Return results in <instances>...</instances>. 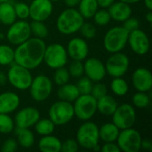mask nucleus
<instances>
[{
	"instance_id": "1",
	"label": "nucleus",
	"mask_w": 152,
	"mask_h": 152,
	"mask_svg": "<svg viewBox=\"0 0 152 152\" xmlns=\"http://www.w3.org/2000/svg\"><path fill=\"white\" fill-rule=\"evenodd\" d=\"M45 43L38 37H29L25 42L17 45L14 50V63L29 70L37 69L44 60Z\"/></svg>"
},
{
	"instance_id": "2",
	"label": "nucleus",
	"mask_w": 152,
	"mask_h": 152,
	"mask_svg": "<svg viewBox=\"0 0 152 152\" xmlns=\"http://www.w3.org/2000/svg\"><path fill=\"white\" fill-rule=\"evenodd\" d=\"M85 19L78 10L69 7L62 11L56 20V28L63 35L69 36L77 32L84 23Z\"/></svg>"
},
{
	"instance_id": "3",
	"label": "nucleus",
	"mask_w": 152,
	"mask_h": 152,
	"mask_svg": "<svg viewBox=\"0 0 152 152\" xmlns=\"http://www.w3.org/2000/svg\"><path fill=\"white\" fill-rule=\"evenodd\" d=\"M129 32L123 26H115L110 28L103 37L104 49L110 53L121 52L127 44Z\"/></svg>"
},
{
	"instance_id": "4",
	"label": "nucleus",
	"mask_w": 152,
	"mask_h": 152,
	"mask_svg": "<svg viewBox=\"0 0 152 152\" xmlns=\"http://www.w3.org/2000/svg\"><path fill=\"white\" fill-rule=\"evenodd\" d=\"M77 142L78 145L86 150H93V148L99 144V127L92 121H84L77 131Z\"/></svg>"
},
{
	"instance_id": "5",
	"label": "nucleus",
	"mask_w": 152,
	"mask_h": 152,
	"mask_svg": "<svg viewBox=\"0 0 152 152\" xmlns=\"http://www.w3.org/2000/svg\"><path fill=\"white\" fill-rule=\"evenodd\" d=\"M48 117L55 126H64L68 124L75 117L72 102L61 100L55 102L49 108Z\"/></svg>"
},
{
	"instance_id": "6",
	"label": "nucleus",
	"mask_w": 152,
	"mask_h": 152,
	"mask_svg": "<svg viewBox=\"0 0 152 152\" xmlns=\"http://www.w3.org/2000/svg\"><path fill=\"white\" fill-rule=\"evenodd\" d=\"M73 109L77 119L90 120L97 112V100L91 94H80L74 102Z\"/></svg>"
},
{
	"instance_id": "7",
	"label": "nucleus",
	"mask_w": 152,
	"mask_h": 152,
	"mask_svg": "<svg viewBox=\"0 0 152 152\" xmlns=\"http://www.w3.org/2000/svg\"><path fill=\"white\" fill-rule=\"evenodd\" d=\"M6 75L10 85L20 91L28 90L33 79L30 70L17 63L11 64Z\"/></svg>"
},
{
	"instance_id": "8",
	"label": "nucleus",
	"mask_w": 152,
	"mask_h": 152,
	"mask_svg": "<svg viewBox=\"0 0 152 152\" xmlns=\"http://www.w3.org/2000/svg\"><path fill=\"white\" fill-rule=\"evenodd\" d=\"M46 66L52 69L65 67L68 62V53L66 48L59 43H53L45 46L44 60Z\"/></svg>"
},
{
	"instance_id": "9",
	"label": "nucleus",
	"mask_w": 152,
	"mask_h": 152,
	"mask_svg": "<svg viewBox=\"0 0 152 152\" xmlns=\"http://www.w3.org/2000/svg\"><path fill=\"white\" fill-rule=\"evenodd\" d=\"M141 134L134 128L130 127L119 131L117 144L120 151L124 152H138L141 150Z\"/></svg>"
},
{
	"instance_id": "10",
	"label": "nucleus",
	"mask_w": 152,
	"mask_h": 152,
	"mask_svg": "<svg viewBox=\"0 0 152 152\" xmlns=\"http://www.w3.org/2000/svg\"><path fill=\"white\" fill-rule=\"evenodd\" d=\"M111 117L112 123L119 130L133 127L136 122V111L129 103L118 105Z\"/></svg>"
},
{
	"instance_id": "11",
	"label": "nucleus",
	"mask_w": 152,
	"mask_h": 152,
	"mask_svg": "<svg viewBox=\"0 0 152 152\" xmlns=\"http://www.w3.org/2000/svg\"><path fill=\"white\" fill-rule=\"evenodd\" d=\"M31 98L37 102L47 100L53 92V82L45 75H38L32 79L29 86Z\"/></svg>"
},
{
	"instance_id": "12",
	"label": "nucleus",
	"mask_w": 152,
	"mask_h": 152,
	"mask_svg": "<svg viewBox=\"0 0 152 152\" xmlns=\"http://www.w3.org/2000/svg\"><path fill=\"white\" fill-rule=\"evenodd\" d=\"M104 64L107 74L112 77H123L128 71L130 60L126 53L118 52L111 53Z\"/></svg>"
},
{
	"instance_id": "13",
	"label": "nucleus",
	"mask_w": 152,
	"mask_h": 152,
	"mask_svg": "<svg viewBox=\"0 0 152 152\" xmlns=\"http://www.w3.org/2000/svg\"><path fill=\"white\" fill-rule=\"evenodd\" d=\"M31 37L29 23L26 20H15L9 26L6 32L7 41L13 45H19Z\"/></svg>"
},
{
	"instance_id": "14",
	"label": "nucleus",
	"mask_w": 152,
	"mask_h": 152,
	"mask_svg": "<svg viewBox=\"0 0 152 152\" xmlns=\"http://www.w3.org/2000/svg\"><path fill=\"white\" fill-rule=\"evenodd\" d=\"M127 43L131 50L137 55H145L150 50V39L148 35L140 28L134 29L128 34Z\"/></svg>"
},
{
	"instance_id": "15",
	"label": "nucleus",
	"mask_w": 152,
	"mask_h": 152,
	"mask_svg": "<svg viewBox=\"0 0 152 152\" xmlns=\"http://www.w3.org/2000/svg\"><path fill=\"white\" fill-rule=\"evenodd\" d=\"M40 118V112L35 107H25L20 109L15 115L14 124L19 128H30Z\"/></svg>"
},
{
	"instance_id": "16",
	"label": "nucleus",
	"mask_w": 152,
	"mask_h": 152,
	"mask_svg": "<svg viewBox=\"0 0 152 152\" xmlns=\"http://www.w3.org/2000/svg\"><path fill=\"white\" fill-rule=\"evenodd\" d=\"M29 6V18L32 20L45 21L52 15L53 2L50 0H32Z\"/></svg>"
},
{
	"instance_id": "17",
	"label": "nucleus",
	"mask_w": 152,
	"mask_h": 152,
	"mask_svg": "<svg viewBox=\"0 0 152 152\" xmlns=\"http://www.w3.org/2000/svg\"><path fill=\"white\" fill-rule=\"evenodd\" d=\"M84 74L91 81L94 83L100 82L107 74L105 64L98 58L86 59L84 63Z\"/></svg>"
},
{
	"instance_id": "18",
	"label": "nucleus",
	"mask_w": 152,
	"mask_h": 152,
	"mask_svg": "<svg viewBox=\"0 0 152 152\" xmlns=\"http://www.w3.org/2000/svg\"><path fill=\"white\" fill-rule=\"evenodd\" d=\"M66 51L68 53V57H69L73 61H83L88 56L89 46L87 42L84 38L74 37L69 41Z\"/></svg>"
},
{
	"instance_id": "19",
	"label": "nucleus",
	"mask_w": 152,
	"mask_h": 152,
	"mask_svg": "<svg viewBox=\"0 0 152 152\" xmlns=\"http://www.w3.org/2000/svg\"><path fill=\"white\" fill-rule=\"evenodd\" d=\"M132 84L139 92H150L152 87V74L146 68H138L132 74Z\"/></svg>"
},
{
	"instance_id": "20",
	"label": "nucleus",
	"mask_w": 152,
	"mask_h": 152,
	"mask_svg": "<svg viewBox=\"0 0 152 152\" xmlns=\"http://www.w3.org/2000/svg\"><path fill=\"white\" fill-rule=\"evenodd\" d=\"M20 103V99L16 93L7 91L0 94V113H12L19 108Z\"/></svg>"
},
{
	"instance_id": "21",
	"label": "nucleus",
	"mask_w": 152,
	"mask_h": 152,
	"mask_svg": "<svg viewBox=\"0 0 152 152\" xmlns=\"http://www.w3.org/2000/svg\"><path fill=\"white\" fill-rule=\"evenodd\" d=\"M108 12L110 15L111 20L116 21L123 22L126 19L132 16V8L129 4L122 1L114 2L109 8Z\"/></svg>"
},
{
	"instance_id": "22",
	"label": "nucleus",
	"mask_w": 152,
	"mask_h": 152,
	"mask_svg": "<svg viewBox=\"0 0 152 152\" xmlns=\"http://www.w3.org/2000/svg\"><path fill=\"white\" fill-rule=\"evenodd\" d=\"M118 106L116 99L108 94L97 99V111L104 116H111Z\"/></svg>"
},
{
	"instance_id": "23",
	"label": "nucleus",
	"mask_w": 152,
	"mask_h": 152,
	"mask_svg": "<svg viewBox=\"0 0 152 152\" xmlns=\"http://www.w3.org/2000/svg\"><path fill=\"white\" fill-rule=\"evenodd\" d=\"M38 148L42 152H60L61 142L53 134L42 136L38 142Z\"/></svg>"
},
{
	"instance_id": "24",
	"label": "nucleus",
	"mask_w": 152,
	"mask_h": 152,
	"mask_svg": "<svg viewBox=\"0 0 152 152\" xmlns=\"http://www.w3.org/2000/svg\"><path fill=\"white\" fill-rule=\"evenodd\" d=\"M79 95L80 93L77 85L69 84V82L65 85L60 86V88L57 92V96L60 100L69 102H74Z\"/></svg>"
},
{
	"instance_id": "25",
	"label": "nucleus",
	"mask_w": 152,
	"mask_h": 152,
	"mask_svg": "<svg viewBox=\"0 0 152 152\" xmlns=\"http://www.w3.org/2000/svg\"><path fill=\"white\" fill-rule=\"evenodd\" d=\"M119 129L112 123H105L101 127H99V137L100 141L103 142H116L119 134Z\"/></svg>"
},
{
	"instance_id": "26",
	"label": "nucleus",
	"mask_w": 152,
	"mask_h": 152,
	"mask_svg": "<svg viewBox=\"0 0 152 152\" xmlns=\"http://www.w3.org/2000/svg\"><path fill=\"white\" fill-rule=\"evenodd\" d=\"M13 4L10 1L0 3V22L5 26H10L16 20Z\"/></svg>"
},
{
	"instance_id": "27",
	"label": "nucleus",
	"mask_w": 152,
	"mask_h": 152,
	"mask_svg": "<svg viewBox=\"0 0 152 152\" xmlns=\"http://www.w3.org/2000/svg\"><path fill=\"white\" fill-rule=\"evenodd\" d=\"M15 134L17 135L18 145L24 149L31 148L35 143V136L29 128H15Z\"/></svg>"
},
{
	"instance_id": "28",
	"label": "nucleus",
	"mask_w": 152,
	"mask_h": 152,
	"mask_svg": "<svg viewBox=\"0 0 152 152\" xmlns=\"http://www.w3.org/2000/svg\"><path fill=\"white\" fill-rule=\"evenodd\" d=\"M77 5L78 12L84 17V19L93 18V16L99 8L96 0H81Z\"/></svg>"
},
{
	"instance_id": "29",
	"label": "nucleus",
	"mask_w": 152,
	"mask_h": 152,
	"mask_svg": "<svg viewBox=\"0 0 152 152\" xmlns=\"http://www.w3.org/2000/svg\"><path fill=\"white\" fill-rule=\"evenodd\" d=\"M34 126H35V131L37 134L41 136H45V135L52 134L54 132L56 126L48 118H39L37 122L34 125Z\"/></svg>"
},
{
	"instance_id": "30",
	"label": "nucleus",
	"mask_w": 152,
	"mask_h": 152,
	"mask_svg": "<svg viewBox=\"0 0 152 152\" xmlns=\"http://www.w3.org/2000/svg\"><path fill=\"white\" fill-rule=\"evenodd\" d=\"M110 89L112 93L117 96H124L129 91V86L122 77H113L110 83Z\"/></svg>"
},
{
	"instance_id": "31",
	"label": "nucleus",
	"mask_w": 152,
	"mask_h": 152,
	"mask_svg": "<svg viewBox=\"0 0 152 152\" xmlns=\"http://www.w3.org/2000/svg\"><path fill=\"white\" fill-rule=\"evenodd\" d=\"M14 63V50L7 45H0V65L7 66Z\"/></svg>"
},
{
	"instance_id": "32",
	"label": "nucleus",
	"mask_w": 152,
	"mask_h": 152,
	"mask_svg": "<svg viewBox=\"0 0 152 152\" xmlns=\"http://www.w3.org/2000/svg\"><path fill=\"white\" fill-rule=\"evenodd\" d=\"M30 26V30L31 34H33L36 37L38 38H45L48 36V28L45 26L44 21H39V20H32L29 23Z\"/></svg>"
},
{
	"instance_id": "33",
	"label": "nucleus",
	"mask_w": 152,
	"mask_h": 152,
	"mask_svg": "<svg viewBox=\"0 0 152 152\" xmlns=\"http://www.w3.org/2000/svg\"><path fill=\"white\" fill-rule=\"evenodd\" d=\"M14 120L9 116V114L0 113V134H11L14 130Z\"/></svg>"
},
{
	"instance_id": "34",
	"label": "nucleus",
	"mask_w": 152,
	"mask_h": 152,
	"mask_svg": "<svg viewBox=\"0 0 152 152\" xmlns=\"http://www.w3.org/2000/svg\"><path fill=\"white\" fill-rule=\"evenodd\" d=\"M132 102L138 109H145L151 103V97L146 92L137 91L132 97Z\"/></svg>"
},
{
	"instance_id": "35",
	"label": "nucleus",
	"mask_w": 152,
	"mask_h": 152,
	"mask_svg": "<svg viewBox=\"0 0 152 152\" xmlns=\"http://www.w3.org/2000/svg\"><path fill=\"white\" fill-rule=\"evenodd\" d=\"M69 78H70V75L66 68L61 67L55 69V72L53 74V82L57 86H60L67 84L69 81Z\"/></svg>"
},
{
	"instance_id": "36",
	"label": "nucleus",
	"mask_w": 152,
	"mask_h": 152,
	"mask_svg": "<svg viewBox=\"0 0 152 152\" xmlns=\"http://www.w3.org/2000/svg\"><path fill=\"white\" fill-rule=\"evenodd\" d=\"M93 18L95 24L99 26H106L110 23L111 20L108 10H106L105 8H102L101 10L98 9L94 13V15L93 16Z\"/></svg>"
},
{
	"instance_id": "37",
	"label": "nucleus",
	"mask_w": 152,
	"mask_h": 152,
	"mask_svg": "<svg viewBox=\"0 0 152 152\" xmlns=\"http://www.w3.org/2000/svg\"><path fill=\"white\" fill-rule=\"evenodd\" d=\"M78 31L86 39H93L96 36L97 29H96V27L93 23L84 21V23L82 24Z\"/></svg>"
},
{
	"instance_id": "38",
	"label": "nucleus",
	"mask_w": 152,
	"mask_h": 152,
	"mask_svg": "<svg viewBox=\"0 0 152 152\" xmlns=\"http://www.w3.org/2000/svg\"><path fill=\"white\" fill-rule=\"evenodd\" d=\"M16 17L20 20H26L29 18V6L24 2H18L13 4Z\"/></svg>"
},
{
	"instance_id": "39",
	"label": "nucleus",
	"mask_w": 152,
	"mask_h": 152,
	"mask_svg": "<svg viewBox=\"0 0 152 152\" xmlns=\"http://www.w3.org/2000/svg\"><path fill=\"white\" fill-rule=\"evenodd\" d=\"M68 70L70 77L77 78L81 77L84 75V63L81 61H72Z\"/></svg>"
},
{
	"instance_id": "40",
	"label": "nucleus",
	"mask_w": 152,
	"mask_h": 152,
	"mask_svg": "<svg viewBox=\"0 0 152 152\" xmlns=\"http://www.w3.org/2000/svg\"><path fill=\"white\" fill-rule=\"evenodd\" d=\"M93 85V81H91L87 77H81L77 84V86L80 94H90Z\"/></svg>"
},
{
	"instance_id": "41",
	"label": "nucleus",
	"mask_w": 152,
	"mask_h": 152,
	"mask_svg": "<svg viewBox=\"0 0 152 152\" xmlns=\"http://www.w3.org/2000/svg\"><path fill=\"white\" fill-rule=\"evenodd\" d=\"M108 94V88L105 84L100 82H95L94 85H93L92 90H91V95L94 96L96 100Z\"/></svg>"
},
{
	"instance_id": "42",
	"label": "nucleus",
	"mask_w": 152,
	"mask_h": 152,
	"mask_svg": "<svg viewBox=\"0 0 152 152\" xmlns=\"http://www.w3.org/2000/svg\"><path fill=\"white\" fill-rule=\"evenodd\" d=\"M79 149V145L77 140L74 139H68L61 142V151L62 152H77Z\"/></svg>"
},
{
	"instance_id": "43",
	"label": "nucleus",
	"mask_w": 152,
	"mask_h": 152,
	"mask_svg": "<svg viewBox=\"0 0 152 152\" xmlns=\"http://www.w3.org/2000/svg\"><path fill=\"white\" fill-rule=\"evenodd\" d=\"M18 148V142L16 140L12 138H9L4 142L1 147V151L3 152H14Z\"/></svg>"
},
{
	"instance_id": "44",
	"label": "nucleus",
	"mask_w": 152,
	"mask_h": 152,
	"mask_svg": "<svg viewBox=\"0 0 152 152\" xmlns=\"http://www.w3.org/2000/svg\"><path fill=\"white\" fill-rule=\"evenodd\" d=\"M124 24H123V27L128 31V32H131L134 29H137L139 28L140 27V22L139 20L136 19V18H133V17H129L128 19H126L125 21H123Z\"/></svg>"
},
{
	"instance_id": "45",
	"label": "nucleus",
	"mask_w": 152,
	"mask_h": 152,
	"mask_svg": "<svg viewBox=\"0 0 152 152\" xmlns=\"http://www.w3.org/2000/svg\"><path fill=\"white\" fill-rule=\"evenodd\" d=\"M101 151L103 152H120V149L115 142H104L103 146L101 147Z\"/></svg>"
},
{
	"instance_id": "46",
	"label": "nucleus",
	"mask_w": 152,
	"mask_h": 152,
	"mask_svg": "<svg viewBox=\"0 0 152 152\" xmlns=\"http://www.w3.org/2000/svg\"><path fill=\"white\" fill-rule=\"evenodd\" d=\"M97 3H98V5L102 8H109L114 2L115 0H96Z\"/></svg>"
},
{
	"instance_id": "47",
	"label": "nucleus",
	"mask_w": 152,
	"mask_h": 152,
	"mask_svg": "<svg viewBox=\"0 0 152 152\" xmlns=\"http://www.w3.org/2000/svg\"><path fill=\"white\" fill-rule=\"evenodd\" d=\"M141 149L147 151H152V143L149 140H142L141 142Z\"/></svg>"
},
{
	"instance_id": "48",
	"label": "nucleus",
	"mask_w": 152,
	"mask_h": 152,
	"mask_svg": "<svg viewBox=\"0 0 152 152\" xmlns=\"http://www.w3.org/2000/svg\"><path fill=\"white\" fill-rule=\"evenodd\" d=\"M81 0H64V3L67 6L69 7H75L79 4Z\"/></svg>"
},
{
	"instance_id": "49",
	"label": "nucleus",
	"mask_w": 152,
	"mask_h": 152,
	"mask_svg": "<svg viewBox=\"0 0 152 152\" xmlns=\"http://www.w3.org/2000/svg\"><path fill=\"white\" fill-rule=\"evenodd\" d=\"M7 82V75L4 72L0 71V86H4Z\"/></svg>"
},
{
	"instance_id": "50",
	"label": "nucleus",
	"mask_w": 152,
	"mask_h": 152,
	"mask_svg": "<svg viewBox=\"0 0 152 152\" xmlns=\"http://www.w3.org/2000/svg\"><path fill=\"white\" fill-rule=\"evenodd\" d=\"M145 19H146V20H147V22H148V23L151 24L152 23V12L151 11H149V12L146 13V15H145Z\"/></svg>"
},
{
	"instance_id": "51",
	"label": "nucleus",
	"mask_w": 152,
	"mask_h": 152,
	"mask_svg": "<svg viewBox=\"0 0 152 152\" xmlns=\"http://www.w3.org/2000/svg\"><path fill=\"white\" fill-rule=\"evenodd\" d=\"M143 1H144L145 7L149 11H152V0H143Z\"/></svg>"
},
{
	"instance_id": "52",
	"label": "nucleus",
	"mask_w": 152,
	"mask_h": 152,
	"mask_svg": "<svg viewBox=\"0 0 152 152\" xmlns=\"http://www.w3.org/2000/svg\"><path fill=\"white\" fill-rule=\"evenodd\" d=\"M119 1H122V2H125L126 4H136L142 0H119Z\"/></svg>"
},
{
	"instance_id": "53",
	"label": "nucleus",
	"mask_w": 152,
	"mask_h": 152,
	"mask_svg": "<svg viewBox=\"0 0 152 152\" xmlns=\"http://www.w3.org/2000/svg\"><path fill=\"white\" fill-rule=\"evenodd\" d=\"M7 1H10V0H0V3H3V2H7Z\"/></svg>"
},
{
	"instance_id": "54",
	"label": "nucleus",
	"mask_w": 152,
	"mask_h": 152,
	"mask_svg": "<svg viewBox=\"0 0 152 152\" xmlns=\"http://www.w3.org/2000/svg\"><path fill=\"white\" fill-rule=\"evenodd\" d=\"M51 2H58V1H60V0H50Z\"/></svg>"
}]
</instances>
